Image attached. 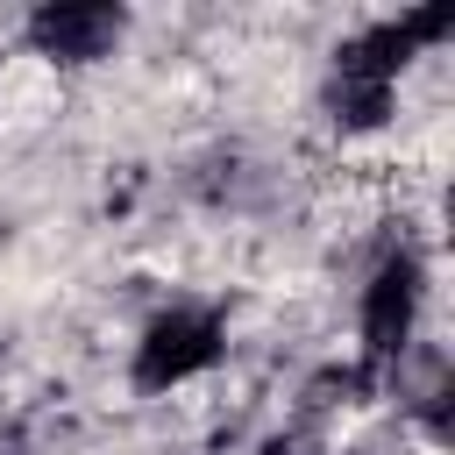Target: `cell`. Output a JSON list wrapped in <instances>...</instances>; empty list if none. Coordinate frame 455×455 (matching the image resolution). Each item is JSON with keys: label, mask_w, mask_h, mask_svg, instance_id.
Here are the masks:
<instances>
[{"label": "cell", "mask_w": 455, "mask_h": 455, "mask_svg": "<svg viewBox=\"0 0 455 455\" xmlns=\"http://www.w3.org/2000/svg\"><path fill=\"white\" fill-rule=\"evenodd\" d=\"M419 299H427V277H419V256L412 249H391L377 263V277L363 284V348L370 363H398L412 327H419Z\"/></svg>", "instance_id": "2"}, {"label": "cell", "mask_w": 455, "mask_h": 455, "mask_svg": "<svg viewBox=\"0 0 455 455\" xmlns=\"http://www.w3.org/2000/svg\"><path fill=\"white\" fill-rule=\"evenodd\" d=\"M220 348H228V334H220L213 313L171 306V313H156V320L142 327V341H135V384H142V391H171V384L213 370Z\"/></svg>", "instance_id": "1"}, {"label": "cell", "mask_w": 455, "mask_h": 455, "mask_svg": "<svg viewBox=\"0 0 455 455\" xmlns=\"http://www.w3.org/2000/svg\"><path fill=\"white\" fill-rule=\"evenodd\" d=\"M0 455H7V448H0Z\"/></svg>", "instance_id": "4"}, {"label": "cell", "mask_w": 455, "mask_h": 455, "mask_svg": "<svg viewBox=\"0 0 455 455\" xmlns=\"http://www.w3.org/2000/svg\"><path fill=\"white\" fill-rule=\"evenodd\" d=\"M121 7H43L36 21H28V36H36V50L43 57H57V64H92V57H107L114 43H121Z\"/></svg>", "instance_id": "3"}]
</instances>
